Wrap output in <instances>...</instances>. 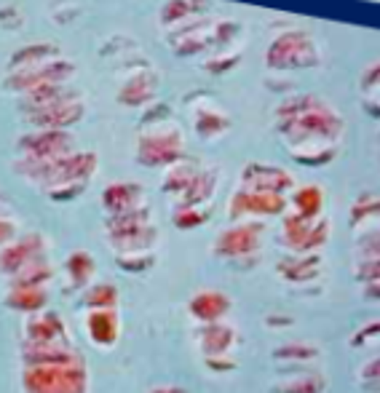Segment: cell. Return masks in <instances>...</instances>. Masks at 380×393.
I'll return each instance as SVG.
<instances>
[{"label": "cell", "instance_id": "obj_1", "mask_svg": "<svg viewBox=\"0 0 380 393\" xmlns=\"http://www.w3.org/2000/svg\"><path fill=\"white\" fill-rule=\"evenodd\" d=\"M276 129L297 161L324 164L343 139V115L321 96L294 94L276 108Z\"/></svg>", "mask_w": 380, "mask_h": 393}, {"label": "cell", "instance_id": "obj_2", "mask_svg": "<svg viewBox=\"0 0 380 393\" xmlns=\"http://www.w3.org/2000/svg\"><path fill=\"white\" fill-rule=\"evenodd\" d=\"M321 62L319 46L306 30H287L270 40L265 64L270 70H311Z\"/></svg>", "mask_w": 380, "mask_h": 393}, {"label": "cell", "instance_id": "obj_3", "mask_svg": "<svg viewBox=\"0 0 380 393\" xmlns=\"http://www.w3.org/2000/svg\"><path fill=\"white\" fill-rule=\"evenodd\" d=\"M86 115V105H84V96L78 94V91H67L64 96H59L57 102H51V105H43V108L38 110H30L25 113V118L30 123H35L40 129H67V126H73L78 120H84Z\"/></svg>", "mask_w": 380, "mask_h": 393}, {"label": "cell", "instance_id": "obj_4", "mask_svg": "<svg viewBox=\"0 0 380 393\" xmlns=\"http://www.w3.org/2000/svg\"><path fill=\"white\" fill-rule=\"evenodd\" d=\"M73 137L64 129H43L38 134H30L22 139V153L27 158H35L38 164H57L59 158L70 155Z\"/></svg>", "mask_w": 380, "mask_h": 393}, {"label": "cell", "instance_id": "obj_5", "mask_svg": "<svg viewBox=\"0 0 380 393\" xmlns=\"http://www.w3.org/2000/svg\"><path fill=\"white\" fill-rule=\"evenodd\" d=\"M59 48L54 46V43H35V46H27L22 51H16L8 62V78L6 81H16V78H22L27 72L38 70V67H43V64H49V62L59 59Z\"/></svg>", "mask_w": 380, "mask_h": 393}, {"label": "cell", "instance_id": "obj_6", "mask_svg": "<svg viewBox=\"0 0 380 393\" xmlns=\"http://www.w3.org/2000/svg\"><path fill=\"white\" fill-rule=\"evenodd\" d=\"M183 150V137H180V131L174 129H147L145 126V134H142V147H139V155L137 158H142L147 161L150 155H161V161H166V158H174V155H180Z\"/></svg>", "mask_w": 380, "mask_h": 393}, {"label": "cell", "instance_id": "obj_7", "mask_svg": "<svg viewBox=\"0 0 380 393\" xmlns=\"http://www.w3.org/2000/svg\"><path fill=\"white\" fill-rule=\"evenodd\" d=\"M156 86H159L156 72L139 70L123 84V89L118 91V102L126 105V108H145V105H150L156 99Z\"/></svg>", "mask_w": 380, "mask_h": 393}, {"label": "cell", "instance_id": "obj_8", "mask_svg": "<svg viewBox=\"0 0 380 393\" xmlns=\"http://www.w3.org/2000/svg\"><path fill=\"white\" fill-rule=\"evenodd\" d=\"M190 110H193V123H196L198 137L212 139V137L225 134L228 126H231V118H228V113H225L220 105H214V108H207V105L193 108V105H190Z\"/></svg>", "mask_w": 380, "mask_h": 393}, {"label": "cell", "instance_id": "obj_9", "mask_svg": "<svg viewBox=\"0 0 380 393\" xmlns=\"http://www.w3.org/2000/svg\"><path fill=\"white\" fill-rule=\"evenodd\" d=\"M204 11H207V0H169L161 11V22H163V27L174 30V27L201 16Z\"/></svg>", "mask_w": 380, "mask_h": 393}, {"label": "cell", "instance_id": "obj_10", "mask_svg": "<svg viewBox=\"0 0 380 393\" xmlns=\"http://www.w3.org/2000/svg\"><path fill=\"white\" fill-rule=\"evenodd\" d=\"M378 81H380V64L372 62V64H367V70L362 75L359 86H362V102H364L369 115H375V118H378Z\"/></svg>", "mask_w": 380, "mask_h": 393}]
</instances>
